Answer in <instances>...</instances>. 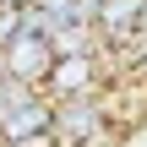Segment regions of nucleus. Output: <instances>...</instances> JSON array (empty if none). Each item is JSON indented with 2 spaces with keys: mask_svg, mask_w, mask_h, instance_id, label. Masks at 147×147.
<instances>
[{
  "mask_svg": "<svg viewBox=\"0 0 147 147\" xmlns=\"http://www.w3.org/2000/svg\"><path fill=\"white\" fill-rule=\"evenodd\" d=\"M104 131H109L104 98H71V104H55V142H60V147H93V142H104Z\"/></svg>",
  "mask_w": 147,
  "mask_h": 147,
  "instance_id": "obj_3",
  "label": "nucleus"
},
{
  "mask_svg": "<svg viewBox=\"0 0 147 147\" xmlns=\"http://www.w3.org/2000/svg\"><path fill=\"white\" fill-rule=\"evenodd\" d=\"M104 71H109V55L104 49H87V55H60L55 71H49V98L55 104H71V98H98L104 87Z\"/></svg>",
  "mask_w": 147,
  "mask_h": 147,
  "instance_id": "obj_1",
  "label": "nucleus"
},
{
  "mask_svg": "<svg viewBox=\"0 0 147 147\" xmlns=\"http://www.w3.org/2000/svg\"><path fill=\"white\" fill-rule=\"evenodd\" d=\"M38 136H55V98L49 93H27L11 109H0V147H27Z\"/></svg>",
  "mask_w": 147,
  "mask_h": 147,
  "instance_id": "obj_2",
  "label": "nucleus"
},
{
  "mask_svg": "<svg viewBox=\"0 0 147 147\" xmlns=\"http://www.w3.org/2000/svg\"><path fill=\"white\" fill-rule=\"evenodd\" d=\"M0 5H5V11H33L38 0H0Z\"/></svg>",
  "mask_w": 147,
  "mask_h": 147,
  "instance_id": "obj_5",
  "label": "nucleus"
},
{
  "mask_svg": "<svg viewBox=\"0 0 147 147\" xmlns=\"http://www.w3.org/2000/svg\"><path fill=\"white\" fill-rule=\"evenodd\" d=\"M49 71H55V44L44 33H22L11 49H5V76L22 82V87H49Z\"/></svg>",
  "mask_w": 147,
  "mask_h": 147,
  "instance_id": "obj_4",
  "label": "nucleus"
}]
</instances>
